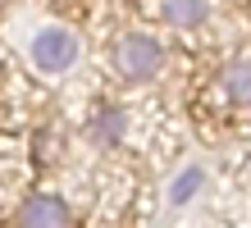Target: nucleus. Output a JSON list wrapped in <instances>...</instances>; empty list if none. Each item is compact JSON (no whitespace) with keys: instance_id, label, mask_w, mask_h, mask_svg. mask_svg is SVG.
<instances>
[{"instance_id":"f257e3e1","label":"nucleus","mask_w":251,"mask_h":228,"mask_svg":"<svg viewBox=\"0 0 251 228\" xmlns=\"http://www.w3.org/2000/svg\"><path fill=\"white\" fill-rule=\"evenodd\" d=\"M165 59H169L165 41L155 32H146V27H128V32H119L110 41V69H114V78L124 87L155 82L160 73H165Z\"/></svg>"},{"instance_id":"f03ea898","label":"nucleus","mask_w":251,"mask_h":228,"mask_svg":"<svg viewBox=\"0 0 251 228\" xmlns=\"http://www.w3.org/2000/svg\"><path fill=\"white\" fill-rule=\"evenodd\" d=\"M78 37L69 32V27L60 23H46V27H37L32 41H27V59L46 73V78H60V73H69L73 64H78Z\"/></svg>"},{"instance_id":"7ed1b4c3","label":"nucleus","mask_w":251,"mask_h":228,"mask_svg":"<svg viewBox=\"0 0 251 228\" xmlns=\"http://www.w3.org/2000/svg\"><path fill=\"white\" fill-rule=\"evenodd\" d=\"M14 228H73V210L60 192H32L14 210Z\"/></svg>"},{"instance_id":"20e7f679","label":"nucleus","mask_w":251,"mask_h":228,"mask_svg":"<svg viewBox=\"0 0 251 228\" xmlns=\"http://www.w3.org/2000/svg\"><path fill=\"white\" fill-rule=\"evenodd\" d=\"M215 96L228 110H251V55H233L224 69L215 73Z\"/></svg>"},{"instance_id":"39448f33","label":"nucleus","mask_w":251,"mask_h":228,"mask_svg":"<svg viewBox=\"0 0 251 228\" xmlns=\"http://www.w3.org/2000/svg\"><path fill=\"white\" fill-rule=\"evenodd\" d=\"M87 137L96 151H114L128 137V110L114 101H96V110L87 114Z\"/></svg>"},{"instance_id":"423d86ee","label":"nucleus","mask_w":251,"mask_h":228,"mask_svg":"<svg viewBox=\"0 0 251 228\" xmlns=\"http://www.w3.org/2000/svg\"><path fill=\"white\" fill-rule=\"evenodd\" d=\"M155 19L187 32V27H201L210 19V0H155Z\"/></svg>"},{"instance_id":"0eeeda50","label":"nucleus","mask_w":251,"mask_h":228,"mask_svg":"<svg viewBox=\"0 0 251 228\" xmlns=\"http://www.w3.org/2000/svg\"><path fill=\"white\" fill-rule=\"evenodd\" d=\"M201 182H205V174L197 169V164H192V169H183L178 178L169 182V201H174V205H187L192 196H197V187H201Z\"/></svg>"},{"instance_id":"6e6552de","label":"nucleus","mask_w":251,"mask_h":228,"mask_svg":"<svg viewBox=\"0 0 251 228\" xmlns=\"http://www.w3.org/2000/svg\"><path fill=\"white\" fill-rule=\"evenodd\" d=\"M5 5H9V0H0V9H5Z\"/></svg>"}]
</instances>
